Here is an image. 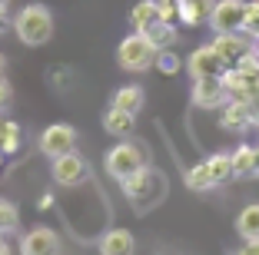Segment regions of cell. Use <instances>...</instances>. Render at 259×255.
Listing matches in <instances>:
<instances>
[{
  "label": "cell",
  "instance_id": "obj_1",
  "mask_svg": "<svg viewBox=\"0 0 259 255\" xmlns=\"http://www.w3.org/2000/svg\"><path fill=\"white\" fill-rule=\"evenodd\" d=\"M14 33L27 46H44L54 37V14L47 4H27L14 17Z\"/></svg>",
  "mask_w": 259,
  "mask_h": 255
},
{
  "label": "cell",
  "instance_id": "obj_2",
  "mask_svg": "<svg viewBox=\"0 0 259 255\" xmlns=\"http://www.w3.org/2000/svg\"><path fill=\"white\" fill-rule=\"evenodd\" d=\"M156 46L150 43V37L146 33H126V37L120 40V46H116V63H120L126 73H146L150 67H156Z\"/></svg>",
  "mask_w": 259,
  "mask_h": 255
},
{
  "label": "cell",
  "instance_id": "obj_3",
  "mask_svg": "<svg viewBox=\"0 0 259 255\" xmlns=\"http://www.w3.org/2000/svg\"><path fill=\"white\" fill-rule=\"evenodd\" d=\"M146 166H150L146 163V149L137 146V143H116L113 149H107V156H103V169H107L116 182L130 179L133 173H140Z\"/></svg>",
  "mask_w": 259,
  "mask_h": 255
},
{
  "label": "cell",
  "instance_id": "obj_4",
  "mask_svg": "<svg viewBox=\"0 0 259 255\" xmlns=\"http://www.w3.org/2000/svg\"><path fill=\"white\" fill-rule=\"evenodd\" d=\"M153 186H163V176H160V169H153V166H146V169H140V173H133L130 179H123L120 182V189H123V195H126L130 202H133V209L137 212H143V199H150V206L153 202H160V189L153 192Z\"/></svg>",
  "mask_w": 259,
  "mask_h": 255
},
{
  "label": "cell",
  "instance_id": "obj_5",
  "mask_svg": "<svg viewBox=\"0 0 259 255\" xmlns=\"http://www.w3.org/2000/svg\"><path fill=\"white\" fill-rule=\"evenodd\" d=\"M50 176H54V182L57 186H63V189H76V186H83L87 179H90V166H87V159L80 156V152H67V156H60V159H50Z\"/></svg>",
  "mask_w": 259,
  "mask_h": 255
},
{
  "label": "cell",
  "instance_id": "obj_6",
  "mask_svg": "<svg viewBox=\"0 0 259 255\" xmlns=\"http://www.w3.org/2000/svg\"><path fill=\"white\" fill-rule=\"evenodd\" d=\"M37 146L47 159H60V156H67V152L76 149V129L70 126V123H50V126L40 133Z\"/></svg>",
  "mask_w": 259,
  "mask_h": 255
},
{
  "label": "cell",
  "instance_id": "obj_7",
  "mask_svg": "<svg viewBox=\"0 0 259 255\" xmlns=\"http://www.w3.org/2000/svg\"><path fill=\"white\" fill-rule=\"evenodd\" d=\"M213 33H239L246 30V0H216L209 14Z\"/></svg>",
  "mask_w": 259,
  "mask_h": 255
},
{
  "label": "cell",
  "instance_id": "obj_8",
  "mask_svg": "<svg viewBox=\"0 0 259 255\" xmlns=\"http://www.w3.org/2000/svg\"><path fill=\"white\" fill-rule=\"evenodd\" d=\"M190 99L199 110H223L229 103V90L223 83V76H199V80H193Z\"/></svg>",
  "mask_w": 259,
  "mask_h": 255
},
{
  "label": "cell",
  "instance_id": "obj_9",
  "mask_svg": "<svg viewBox=\"0 0 259 255\" xmlns=\"http://www.w3.org/2000/svg\"><path fill=\"white\" fill-rule=\"evenodd\" d=\"M186 70H190L193 80H199V76H223L229 70V63L220 57V50L213 43H206V46H196L186 57Z\"/></svg>",
  "mask_w": 259,
  "mask_h": 255
},
{
  "label": "cell",
  "instance_id": "obj_10",
  "mask_svg": "<svg viewBox=\"0 0 259 255\" xmlns=\"http://www.w3.org/2000/svg\"><path fill=\"white\" fill-rule=\"evenodd\" d=\"M20 255H60V235L47 225H33L20 235Z\"/></svg>",
  "mask_w": 259,
  "mask_h": 255
},
{
  "label": "cell",
  "instance_id": "obj_11",
  "mask_svg": "<svg viewBox=\"0 0 259 255\" xmlns=\"http://www.w3.org/2000/svg\"><path fill=\"white\" fill-rule=\"evenodd\" d=\"M220 126L226 133H246L249 126H259V116H256V106L252 103H239V99H229L226 106L220 110Z\"/></svg>",
  "mask_w": 259,
  "mask_h": 255
},
{
  "label": "cell",
  "instance_id": "obj_12",
  "mask_svg": "<svg viewBox=\"0 0 259 255\" xmlns=\"http://www.w3.org/2000/svg\"><path fill=\"white\" fill-rule=\"evenodd\" d=\"M213 46L220 50V57L229 63V67H236L246 53L256 50V40H252L246 30H239V33H216V37H213Z\"/></svg>",
  "mask_w": 259,
  "mask_h": 255
},
{
  "label": "cell",
  "instance_id": "obj_13",
  "mask_svg": "<svg viewBox=\"0 0 259 255\" xmlns=\"http://www.w3.org/2000/svg\"><path fill=\"white\" fill-rule=\"evenodd\" d=\"M97 248L100 255H137V235L130 229H123V225H113V229H107L100 235Z\"/></svg>",
  "mask_w": 259,
  "mask_h": 255
},
{
  "label": "cell",
  "instance_id": "obj_14",
  "mask_svg": "<svg viewBox=\"0 0 259 255\" xmlns=\"http://www.w3.org/2000/svg\"><path fill=\"white\" fill-rule=\"evenodd\" d=\"M103 129H107L110 136H116V139H130L133 129H137V116L120 110V106H110V110L103 113Z\"/></svg>",
  "mask_w": 259,
  "mask_h": 255
},
{
  "label": "cell",
  "instance_id": "obj_15",
  "mask_svg": "<svg viewBox=\"0 0 259 255\" xmlns=\"http://www.w3.org/2000/svg\"><path fill=\"white\" fill-rule=\"evenodd\" d=\"M156 20H166V17H163V7L156 0H140V4H133V10H130V27L137 33L150 30Z\"/></svg>",
  "mask_w": 259,
  "mask_h": 255
},
{
  "label": "cell",
  "instance_id": "obj_16",
  "mask_svg": "<svg viewBox=\"0 0 259 255\" xmlns=\"http://www.w3.org/2000/svg\"><path fill=\"white\" fill-rule=\"evenodd\" d=\"M216 0H176V14H180V20L186 23V27H199V23L209 20V14H213Z\"/></svg>",
  "mask_w": 259,
  "mask_h": 255
},
{
  "label": "cell",
  "instance_id": "obj_17",
  "mask_svg": "<svg viewBox=\"0 0 259 255\" xmlns=\"http://www.w3.org/2000/svg\"><path fill=\"white\" fill-rule=\"evenodd\" d=\"M110 106H120V110H126V113H133V116H137V113L146 106L143 86H137V83H126V86H120V90L113 93V103H110Z\"/></svg>",
  "mask_w": 259,
  "mask_h": 255
},
{
  "label": "cell",
  "instance_id": "obj_18",
  "mask_svg": "<svg viewBox=\"0 0 259 255\" xmlns=\"http://www.w3.org/2000/svg\"><path fill=\"white\" fill-rule=\"evenodd\" d=\"M143 33L150 37V43L156 46V50H173V43L180 40V33H176L173 20H156L150 30H143Z\"/></svg>",
  "mask_w": 259,
  "mask_h": 255
},
{
  "label": "cell",
  "instance_id": "obj_19",
  "mask_svg": "<svg viewBox=\"0 0 259 255\" xmlns=\"http://www.w3.org/2000/svg\"><path fill=\"white\" fill-rule=\"evenodd\" d=\"M236 232H239V239H259V202H249L239 209Z\"/></svg>",
  "mask_w": 259,
  "mask_h": 255
},
{
  "label": "cell",
  "instance_id": "obj_20",
  "mask_svg": "<svg viewBox=\"0 0 259 255\" xmlns=\"http://www.w3.org/2000/svg\"><path fill=\"white\" fill-rule=\"evenodd\" d=\"M183 182H186V189H193V192H206V189H216V182H213V173H209V166H206V159L186 169V173H183Z\"/></svg>",
  "mask_w": 259,
  "mask_h": 255
},
{
  "label": "cell",
  "instance_id": "obj_21",
  "mask_svg": "<svg viewBox=\"0 0 259 255\" xmlns=\"http://www.w3.org/2000/svg\"><path fill=\"white\" fill-rule=\"evenodd\" d=\"M206 166H209L216 186L233 179V152H213V156H206Z\"/></svg>",
  "mask_w": 259,
  "mask_h": 255
},
{
  "label": "cell",
  "instance_id": "obj_22",
  "mask_svg": "<svg viewBox=\"0 0 259 255\" xmlns=\"http://www.w3.org/2000/svg\"><path fill=\"white\" fill-rule=\"evenodd\" d=\"M252 156L256 146H239L233 152V179H252Z\"/></svg>",
  "mask_w": 259,
  "mask_h": 255
},
{
  "label": "cell",
  "instance_id": "obj_23",
  "mask_svg": "<svg viewBox=\"0 0 259 255\" xmlns=\"http://www.w3.org/2000/svg\"><path fill=\"white\" fill-rule=\"evenodd\" d=\"M17 225H20V212L10 199H0V235H10L17 232Z\"/></svg>",
  "mask_w": 259,
  "mask_h": 255
},
{
  "label": "cell",
  "instance_id": "obj_24",
  "mask_svg": "<svg viewBox=\"0 0 259 255\" xmlns=\"http://www.w3.org/2000/svg\"><path fill=\"white\" fill-rule=\"evenodd\" d=\"M183 67H186V60H180V53H173V50H160V53H156V70H160V73L173 76V73H180Z\"/></svg>",
  "mask_w": 259,
  "mask_h": 255
},
{
  "label": "cell",
  "instance_id": "obj_25",
  "mask_svg": "<svg viewBox=\"0 0 259 255\" xmlns=\"http://www.w3.org/2000/svg\"><path fill=\"white\" fill-rule=\"evenodd\" d=\"M17 149H20V126H17V123L10 120L7 136H4V143H0V152H4V156H14Z\"/></svg>",
  "mask_w": 259,
  "mask_h": 255
},
{
  "label": "cell",
  "instance_id": "obj_26",
  "mask_svg": "<svg viewBox=\"0 0 259 255\" xmlns=\"http://www.w3.org/2000/svg\"><path fill=\"white\" fill-rule=\"evenodd\" d=\"M246 33L259 40V0H246Z\"/></svg>",
  "mask_w": 259,
  "mask_h": 255
},
{
  "label": "cell",
  "instance_id": "obj_27",
  "mask_svg": "<svg viewBox=\"0 0 259 255\" xmlns=\"http://www.w3.org/2000/svg\"><path fill=\"white\" fill-rule=\"evenodd\" d=\"M10 99H14V90H10V83H7V80H0V113L10 106Z\"/></svg>",
  "mask_w": 259,
  "mask_h": 255
},
{
  "label": "cell",
  "instance_id": "obj_28",
  "mask_svg": "<svg viewBox=\"0 0 259 255\" xmlns=\"http://www.w3.org/2000/svg\"><path fill=\"white\" fill-rule=\"evenodd\" d=\"M236 255H259V239H243V245L236 248Z\"/></svg>",
  "mask_w": 259,
  "mask_h": 255
},
{
  "label": "cell",
  "instance_id": "obj_29",
  "mask_svg": "<svg viewBox=\"0 0 259 255\" xmlns=\"http://www.w3.org/2000/svg\"><path fill=\"white\" fill-rule=\"evenodd\" d=\"M7 27H14V20L7 17V4H0V33H7Z\"/></svg>",
  "mask_w": 259,
  "mask_h": 255
},
{
  "label": "cell",
  "instance_id": "obj_30",
  "mask_svg": "<svg viewBox=\"0 0 259 255\" xmlns=\"http://www.w3.org/2000/svg\"><path fill=\"white\" fill-rule=\"evenodd\" d=\"M7 126H10V120H7V116H0V143H4V136H7Z\"/></svg>",
  "mask_w": 259,
  "mask_h": 255
},
{
  "label": "cell",
  "instance_id": "obj_31",
  "mask_svg": "<svg viewBox=\"0 0 259 255\" xmlns=\"http://www.w3.org/2000/svg\"><path fill=\"white\" fill-rule=\"evenodd\" d=\"M252 179H259V146H256V156H252Z\"/></svg>",
  "mask_w": 259,
  "mask_h": 255
},
{
  "label": "cell",
  "instance_id": "obj_32",
  "mask_svg": "<svg viewBox=\"0 0 259 255\" xmlns=\"http://www.w3.org/2000/svg\"><path fill=\"white\" fill-rule=\"evenodd\" d=\"M50 206H54V195L44 192V199H40V209H50Z\"/></svg>",
  "mask_w": 259,
  "mask_h": 255
},
{
  "label": "cell",
  "instance_id": "obj_33",
  "mask_svg": "<svg viewBox=\"0 0 259 255\" xmlns=\"http://www.w3.org/2000/svg\"><path fill=\"white\" fill-rule=\"evenodd\" d=\"M0 255H10V248H7V235H0Z\"/></svg>",
  "mask_w": 259,
  "mask_h": 255
},
{
  "label": "cell",
  "instance_id": "obj_34",
  "mask_svg": "<svg viewBox=\"0 0 259 255\" xmlns=\"http://www.w3.org/2000/svg\"><path fill=\"white\" fill-rule=\"evenodd\" d=\"M4 70H7V57L0 53V80H4Z\"/></svg>",
  "mask_w": 259,
  "mask_h": 255
},
{
  "label": "cell",
  "instance_id": "obj_35",
  "mask_svg": "<svg viewBox=\"0 0 259 255\" xmlns=\"http://www.w3.org/2000/svg\"><path fill=\"white\" fill-rule=\"evenodd\" d=\"M160 7H176V0H156Z\"/></svg>",
  "mask_w": 259,
  "mask_h": 255
},
{
  "label": "cell",
  "instance_id": "obj_36",
  "mask_svg": "<svg viewBox=\"0 0 259 255\" xmlns=\"http://www.w3.org/2000/svg\"><path fill=\"white\" fill-rule=\"evenodd\" d=\"M256 53H259V40H256Z\"/></svg>",
  "mask_w": 259,
  "mask_h": 255
},
{
  "label": "cell",
  "instance_id": "obj_37",
  "mask_svg": "<svg viewBox=\"0 0 259 255\" xmlns=\"http://www.w3.org/2000/svg\"><path fill=\"white\" fill-rule=\"evenodd\" d=\"M0 163H4V152H0Z\"/></svg>",
  "mask_w": 259,
  "mask_h": 255
},
{
  "label": "cell",
  "instance_id": "obj_38",
  "mask_svg": "<svg viewBox=\"0 0 259 255\" xmlns=\"http://www.w3.org/2000/svg\"><path fill=\"white\" fill-rule=\"evenodd\" d=\"M0 4H7V0H0Z\"/></svg>",
  "mask_w": 259,
  "mask_h": 255
}]
</instances>
